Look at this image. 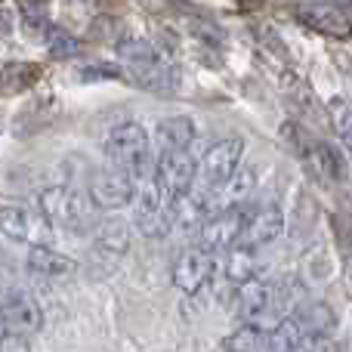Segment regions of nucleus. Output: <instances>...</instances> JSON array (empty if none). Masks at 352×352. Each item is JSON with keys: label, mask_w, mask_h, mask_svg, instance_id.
<instances>
[{"label": "nucleus", "mask_w": 352, "mask_h": 352, "mask_svg": "<svg viewBox=\"0 0 352 352\" xmlns=\"http://www.w3.org/2000/svg\"><path fill=\"white\" fill-rule=\"evenodd\" d=\"M105 155H109L111 167L130 173L133 179H142L152 170V142L142 124H118L105 140Z\"/></svg>", "instance_id": "nucleus-1"}, {"label": "nucleus", "mask_w": 352, "mask_h": 352, "mask_svg": "<svg viewBox=\"0 0 352 352\" xmlns=\"http://www.w3.org/2000/svg\"><path fill=\"white\" fill-rule=\"evenodd\" d=\"M37 210H41L43 223L53 226V229H68V232H80L87 226V198L78 192V188L68 186H53L43 188L37 195Z\"/></svg>", "instance_id": "nucleus-2"}, {"label": "nucleus", "mask_w": 352, "mask_h": 352, "mask_svg": "<svg viewBox=\"0 0 352 352\" xmlns=\"http://www.w3.org/2000/svg\"><path fill=\"white\" fill-rule=\"evenodd\" d=\"M173 195L164 192L155 179H148L146 188L140 192V204H136V232L148 241L164 238L173 229Z\"/></svg>", "instance_id": "nucleus-3"}, {"label": "nucleus", "mask_w": 352, "mask_h": 352, "mask_svg": "<svg viewBox=\"0 0 352 352\" xmlns=\"http://www.w3.org/2000/svg\"><path fill=\"white\" fill-rule=\"evenodd\" d=\"M248 207L241 204H226L223 210H210L204 219H201V229H198V248L204 250H226V248H235L238 235H241L244 223H248Z\"/></svg>", "instance_id": "nucleus-4"}, {"label": "nucleus", "mask_w": 352, "mask_h": 352, "mask_svg": "<svg viewBox=\"0 0 352 352\" xmlns=\"http://www.w3.org/2000/svg\"><path fill=\"white\" fill-rule=\"evenodd\" d=\"M0 318H3L6 334H22L31 337L43 328V309L37 297L25 287H10L0 300Z\"/></svg>", "instance_id": "nucleus-5"}, {"label": "nucleus", "mask_w": 352, "mask_h": 352, "mask_svg": "<svg viewBox=\"0 0 352 352\" xmlns=\"http://www.w3.org/2000/svg\"><path fill=\"white\" fill-rule=\"evenodd\" d=\"M90 204L96 210H121V207L133 204L136 198V179L130 173L109 167V170H99L90 179V192H87Z\"/></svg>", "instance_id": "nucleus-6"}, {"label": "nucleus", "mask_w": 352, "mask_h": 352, "mask_svg": "<svg viewBox=\"0 0 352 352\" xmlns=\"http://www.w3.org/2000/svg\"><path fill=\"white\" fill-rule=\"evenodd\" d=\"M152 179L158 182L164 192H170L173 198H179L182 192L195 186L198 179V161L188 155V148H176V152L158 155V161L152 164Z\"/></svg>", "instance_id": "nucleus-7"}, {"label": "nucleus", "mask_w": 352, "mask_h": 352, "mask_svg": "<svg viewBox=\"0 0 352 352\" xmlns=\"http://www.w3.org/2000/svg\"><path fill=\"white\" fill-rule=\"evenodd\" d=\"M241 155H244V142L238 140V136H229V140L213 142V146L204 152L201 164H198L201 182L210 186V188H217V195H219V186L235 173L238 164H241Z\"/></svg>", "instance_id": "nucleus-8"}, {"label": "nucleus", "mask_w": 352, "mask_h": 352, "mask_svg": "<svg viewBox=\"0 0 352 352\" xmlns=\"http://www.w3.org/2000/svg\"><path fill=\"white\" fill-rule=\"evenodd\" d=\"M213 269H217V263H213V254L204 248H188L186 254H179V260H176L173 266V287L179 294H201L207 285H210L213 278Z\"/></svg>", "instance_id": "nucleus-9"}, {"label": "nucleus", "mask_w": 352, "mask_h": 352, "mask_svg": "<svg viewBox=\"0 0 352 352\" xmlns=\"http://www.w3.org/2000/svg\"><path fill=\"white\" fill-rule=\"evenodd\" d=\"M0 235L19 244H47L43 232V217H34L22 204H3L0 207Z\"/></svg>", "instance_id": "nucleus-10"}, {"label": "nucleus", "mask_w": 352, "mask_h": 352, "mask_svg": "<svg viewBox=\"0 0 352 352\" xmlns=\"http://www.w3.org/2000/svg\"><path fill=\"white\" fill-rule=\"evenodd\" d=\"M285 232V213L278 207H260V210L248 213V223H244L238 244L241 248H263V244L275 241V238Z\"/></svg>", "instance_id": "nucleus-11"}, {"label": "nucleus", "mask_w": 352, "mask_h": 352, "mask_svg": "<svg viewBox=\"0 0 352 352\" xmlns=\"http://www.w3.org/2000/svg\"><path fill=\"white\" fill-rule=\"evenodd\" d=\"M28 269L34 275H41V278H47V281H68L74 272H78V263H74L72 256L53 250L50 244H31Z\"/></svg>", "instance_id": "nucleus-12"}, {"label": "nucleus", "mask_w": 352, "mask_h": 352, "mask_svg": "<svg viewBox=\"0 0 352 352\" xmlns=\"http://www.w3.org/2000/svg\"><path fill=\"white\" fill-rule=\"evenodd\" d=\"M297 19L324 37H340V41L349 37V19L337 6H303V10H297Z\"/></svg>", "instance_id": "nucleus-13"}, {"label": "nucleus", "mask_w": 352, "mask_h": 352, "mask_svg": "<svg viewBox=\"0 0 352 352\" xmlns=\"http://www.w3.org/2000/svg\"><path fill=\"white\" fill-rule=\"evenodd\" d=\"M118 59L130 68V78H140V74L148 72L152 65L164 62V56H161V50L155 47L152 41H142V37H124V41L118 43Z\"/></svg>", "instance_id": "nucleus-14"}, {"label": "nucleus", "mask_w": 352, "mask_h": 352, "mask_svg": "<svg viewBox=\"0 0 352 352\" xmlns=\"http://www.w3.org/2000/svg\"><path fill=\"white\" fill-rule=\"evenodd\" d=\"M269 303H272V287L266 281H241L235 297V318L238 322H254L269 309Z\"/></svg>", "instance_id": "nucleus-15"}, {"label": "nucleus", "mask_w": 352, "mask_h": 352, "mask_svg": "<svg viewBox=\"0 0 352 352\" xmlns=\"http://www.w3.org/2000/svg\"><path fill=\"white\" fill-rule=\"evenodd\" d=\"M195 140V124L192 118L186 115H176V118H167L155 127V148L158 155L164 152H176V148H188V142Z\"/></svg>", "instance_id": "nucleus-16"}, {"label": "nucleus", "mask_w": 352, "mask_h": 352, "mask_svg": "<svg viewBox=\"0 0 352 352\" xmlns=\"http://www.w3.org/2000/svg\"><path fill=\"white\" fill-rule=\"evenodd\" d=\"M309 164H312V170H316L318 176H324L328 182H337V179H343V158H340V152H337L334 146H328V142H316V146L309 148Z\"/></svg>", "instance_id": "nucleus-17"}, {"label": "nucleus", "mask_w": 352, "mask_h": 352, "mask_svg": "<svg viewBox=\"0 0 352 352\" xmlns=\"http://www.w3.org/2000/svg\"><path fill=\"white\" fill-rule=\"evenodd\" d=\"M294 322L300 324V331H303V334H331V331H334V324H337V316H334V309H331V306L309 303L297 318H294Z\"/></svg>", "instance_id": "nucleus-18"}, {"label": "nucleus", "mask_w": 352, "mask_h": 352, "mask_svg": "<svg viewBox=\"0 0 352 352\" xmlns=\"http://www.w3.org/2000/svg\"><path fill=\"white\" fill-rule=\"evenodd\" d=\"M256 272H260V263H256L254 248H241V244H235L232 254H229V260H226V275H229V281L241 285V281L256 278Z\"/></svg>", "instance_id": "nucleus-19"}, {"label": "nucleus", "mask_w": 352, "mask_h": 352, "mask_svg": "<svg viewBox=\"0 0 352 352\" xmlns=\"http://www.w3.org/2000/svg\"><path fill=\"white\" fill-rule=\"evenodd\" d=\"M219 188H226V201H229V204H241V201L256 188V167L254 164H238L235 173H232Z\"/></svg>", "instance_id": "nucleus-20"}, {"label": "nucleus", "mask_w": 352, "mask_h": 352, "mask_svg": "<svg viewBox=\"0 0 352 352\" xmlns=\"http://www.w3.org/2000/svg\"><path fill=\"white\" fill-rule=\"evenodd\" d=\"M263 343H266V334L254 322H244L223 340V352H256Z\"/></svg>", "instance_id": "nucleus-21"}, {"label": "nucleus", "mask_w": 352, "mask_h": 352, "mask_svg": "<svg viewBox=\"0 0 352 352\" xmlns=\"http://www.w3.org/2000/svg\"><path fill=\"white\" fill-rule=\"evenodd\" d=\"M127 244H130V232H127V226L118 223V219L115 223H105L96 235V248L105 250V254H124Z\"/></svg>", "instance_id": "nucleus-22"}, {"label": "nucleus", "mask_w": 352, "mask_h": 352, "mask_svg": "<svg viewBox=\"0 0 352 352\" xmlns=\"http://www.w3.org/2000/svg\"><path fill=\"white\" fill-rule=\"evenodd\" d=\"M43 37H47V50L53 59H74V56L80 53V41L62 28H47Z\"/></svg>", "instance_id": "nucleus-23"}, {"label": "nucleus", "mask_w": 352, "mask_h": 352, "mask_svg": "<svg viewBox=\"0 0 352 352\" xmlns=\"http://www.w3.org/2000/svg\"><path fill=\"white\" fill-rule=\"evenodd\" d=\"M303 337V331H300V324L294 322V318H287V322H281L278 328L272 331V334H266V343H269V352H287L294 346V343Z\"/></svg>", "instance_id": "nucleus-24"}, {"label": "nucleus", "mask_w": 352, "mask_h": 352, "mask_svg": "<svg viewBox=\"0 0 352 352\" xmlns=\"http://www.w3.org/2000/svg\"><path fill=\"white\" fill-rule=\"evenodd\" d=\"M287 352H340V343L331 334H303Z\"/></svg>", "instance_id": "nucleus-25"}, {"label": "nucleus", "mask_w": 352, "mask_h": 352, "mask_svg": "<svg viewBox=\"0 0 352 352\" xmlns=\"http://www.w3.org/2000/svg\"><path fill=\"white\" fill-rule=\"evenodd\" d=\"M0 352H31L28 337H22V334H3V337H0Z\"/></svg>", "instance_id": "nucleus-26"}, {"label": "nucleus", "mask_w": 352, "mask_h": 352, "mask_svg": "<svg viewBox=\"0 0 352 352\" xmlns=\"http://www.w3.org/2000/svg\"><path fill=\"white\" fill-rule=\"evenodd\" d=\"M121 68L115 65H93V68H84L80 72V80H96V78H121Z\"/></svg>", "instance_id": "nucleus-27"}, {"label": "nucleus", "mask_w": 352, "mask_h": 352, "mask_svg": "<svg viewBox=\"0 0 352 352\" xmlns=\"http://www.w3.org/2000/svg\"><path fill=\"white\" fill-rule=\"evenodd\" d=\"M337 136H340V142H346L349 146V109H346V102H340V115H337Z\"/></svg>", "instance_id": "nucleus-28"}, {"label": "nucleus", "mask_w": 352, "mask_h": 352, "mask_svg": "<svg viewBox=\"0 0 352 352\" xmlns=\"http://www.w3.org/2000/svg\"><path fill=\"white\" fill-rule=\"evenodd\" d=\"M0 275H6V254L0 250Z\"/></svg>", "instance_id": "nucleus-29"}, {"label": "nucleus", "mask_w": 352, "mask_h": 352, "mask_svg": "<svg viewBox=\"0 0 352 352\" xmlns=\"http://www.w3.org/2000/svg\"><path fill=\"white\" fill-rule=\"evenodd\" d=\"M331 3H334V6H349L352 0H331Z\"/></svg>", "instance_id": "nucleus-30"}, {"label": "nucleus", "mask_w": 352, "mask_h": 352, "mask_svg": "<svg viewBox=\"0 0 352 352\" xmlns=\"http://www.w3.org/2000/svg\"><path fill=\"white\" fill-rule=\"evenodd\" d=\"M6 334V328H3V318H0V337H3Z\"/></svg>", "instance_id": "nucleus-31"}]
</instances>
